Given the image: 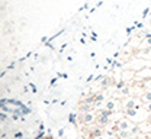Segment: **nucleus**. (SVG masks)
Segmentation results:
<instances>
[{
	"instance_id": "4",
	"label": "nucleus",
	"mask_w": 151,
	"mask_h": 139,
	"mask_svg": "<svg viewBox=\"0 0 151 139\" xmlns=\"http://www.w3.org/2000/svg\"><path fill=\"white\" fill-rule=\"evenodd\" d=\"M92 120H93V115H92V113H86V115H84V122H86V123H90Z\"/></svg>"
},
{
	"instance_id": "5",
	"label": "nucleus",
	"mask_w": 151,
	"mask_h": 139,
	"mask_svg": "<svg viewBox=\"0 0 151 139\" xmlns=\"http://www.w3.org/2000/svg\"><path fill=\"white\" fill-rule=\"evenodd\" d=\"M129 136V133L128 132H125V130H121V133H119V139H127Z\"/></svg>"
},
{
	"instance_id": "10",
	"label": "nucleus",
	"mask_w": 151,
	"mask_h": 139,
	"mask_svg": "<svg viewBox=\"0 0 151 139\" xmlns=\"http://www.w3.org/2000/svg\"><path fill=\"white\" fill-rule=\"evenodd\" d=\"M109 84H111V78H105L103 80V83H102L103 87H106V86H109Z\"/></svg>"
},
{
	"instance_id": "6",
	"label": "nucleus",
	"mask_w": 151,
	"mask_h": 139,
	"mask_svg": "<svg viewBox=\"0 0 151 139\" xmlns=\"http://www.w3.org/2000/svg\"><path fill=\"white\" fill-rule=\"evenodd\" d=\"M106 109L113 110V109H115V101H112V100H111V101H108V103H106Z\"/></svg>"
},
{
	"instance_id": "11",
	"label": "nucleus",
	"mask_w": 151,
	"mask_h": 139,
	"mask_svg": "<svg viewBox=\"0 0 151 139\" xmlns=\"http://www.w3.org/2000/svg\"><path fill=\"white\" fill-rule=\"evenodd\" d=\"M15 138H16V139H22V138H23L22 132H15Z\"/></svg>"
},
{
	"instance_id": "16",
	"label": "nucleus",
	"mask_w": 151,
	"mask_h": 139,
	"mask_svg": "<svg viewBox=\"0 0 151 139\" xmlns=\"http://www.w3.org/2000/svg\"><path fill=\"white\" fill-rule=\"evenodd\" d=\"M148 136H150V138H151V132H150V133H148Z\"/></svg>"
},
{
	"instance_id": "9",
	"label": "nucleus",
	"mask_w": 151,
	"mask_h": 139,
	"mask_svg": "<svg viewBox=\"0 0 151 139\" xmlns=\"http://www.w3.org/2000/svg\"><path fill=\"white\" fill-rule=\"evenodd\" d=\"M127 113H128V115H129V116H131V118H134V116H135V115H137V112H135V110H134V109H128V110H127Z\"/></svg>"
},
{
	"instance_id": "15",
	"label": "nucleus",
	"mask_w": 151,
	"mask_h": 139,
	"mask_svg": "<svg viewBox=\"0 0 151 139\" xmlns=\"http://www.w3.org/2000/svg\"><path fill=\"white\" fill-rule=\"evenodd\" d=\"M42 139H52L51 136H45V138H42Z\"/></svg>"
},
{
	"instance_id": "13",
	"label": "nucleus",
	"mask_w": 151,
	"mask_h": 139,
	"mask_svg": "<svg viewBox=\"0 0 151 139\" xmlns=\"http://www.w3.org/2000/svg\"><path fill=\"white\" fill-rule=\"evenodd\" d=\"M118 87H119V88H122V87H125V83H124V81H122V83H118Z\"/></svg>"
},
{
	"instance_id": "14",
	"label": "nucleus",
	"mask_w": 151,
	"mask_h": 139,
	"mask_svg": "<svg viewBox=\"0 0 151 139\" xmlns=\"http://www.w3.org/2000/svg\"><path fill=\"white\" fill-rule=\"evenodd\" d=\"M147 110H148V112H151V103H148V106H147Z\"/></svg>"
},
{
	"instance_id": "12",
	"label": "nucleus",
	"mask_w": 151,
	"mask_h": 139,
	"mask_svg": "<svg viewBox=\"0 0 151 139\" xmlns=\"http://www.w3.org/2000/svg\"><path fill=\"white\" fill-rule=\"evenodd\" d=\"M144 99H145V100H151V93H145Z\"/></svg>"
},
{
	"instance_id": "7",
	"label": "nucleus",
	"mask_w": 151,
	"mask_h": 139,
	"mask_svg": "<svg viewBox=\"0 0 151 139\" xmlns=\"http://www.w3.org/2000/svg\"><path fill=\"white\" fill-rule=\"evenodd\" d=\"M134 106H135V101H134V100H129V101L127 103V109H134Z\"/></svg>"
},
{
	"instance_id": "3",
	"label": "nucleus",
	"mask_w": 151,
	"mask_h": 139,
	"mask_svg": "<svg viewBox=\"0 0 151 139\" xmlns=\"http://www.w3.org/2000/svg\"><path fill=\"white\" fill-rule=\"evenodd\" d=\"M108 120H109V116H103V115H102V116H99V120H97V122H99V125H106Z\"/></svg>"
},
{
	"instance_id": "2",
	"label": "nucleus",
	"mask_w": 151,
	"mask_h": 139,
	"mask_svg": "<svg viewBox=\"0 0 151 139\" xmlns=\"http://www.w3.org/2000/svg\"><path fill=\"white\" fill-rule=\"evenodd\" d=\"M102 135V129L100 128H97V129H93L92 132H90V138H99Z\"/></svg>"
},
{
	"instance_id": "1",
	"label": "nucleus",
	"mask_w": 151,
	"mask_h": 139,
	"mask_svg": "<svg viewBox=\"0 0 151 139\" xmlns=\"http://www.w3.org/2000/svg\"><path fill=\"white\" fill-rule=\"evenodd\" d=\"M131 128H134L131 122H128V120H121L119 122V129L121 130H127V129H131Z\"/></svg>"
},
{
	"instance_id": "8",
	"label": "nucleus",
	"mask_w": 151,
	"mask_h": 139,
	"mask_svg": "<svg viewBox=\"0 0 151 139\" xmlns=\"http://www.w3.org/2000/svg\"><path fill=\"white\" fill-rule=\"evenodd\" d=\"M102 101H103V96H102V94H99V96H96V101H94L96 104H99V103H102Z\"/></svg>"
}]
</instances>
